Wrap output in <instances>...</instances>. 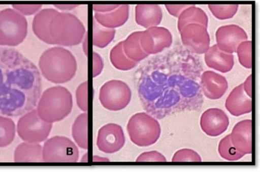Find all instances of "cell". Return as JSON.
<instances>
[{
    "instance_id": "obj_1",
    "label": "cell",
    "mask_w": 260,
    "mask_h": 172,
    "mask_svg": "<svg viewBox=\"0 0 260 172\" xmlns=\"http://www.w3.org/2000/svg\"><path fill=\"white\" fill-rule=\"evenodd\" d=\"M42 92L41 73L13 48L0 47V115L21 117L37 106Z\"/></svg>"
},
{
    "instance_id": "obj_2",
    "label": "cell",
    "mask_w": 260,
    "mask_h": 172,
    "mask_svg": "<svg viewBox=\"0 0 260 172\" xmlns=\"http://www.w3.org/2000/svg\"><path fill=\"white\" fill-rule=\"evenodd\" d=\"M41 74L55 84H63L72 80L77 71L75 56L60 46L49 48L41 54L39 61Z\"/></svg>"
},
{
    "instance_id": "obj_3",
    "label": "cell",
    "mask_w": 260,
    "mask_h": 172,
    "mask_svg": "<svg viewBox=\"0 0 260 172\" xmlns=\"http://www.w3.org/2000/svg\"><path fill=\"white\" fill-rule=\"evenodd\" d=\"M73 108V97L63 86H54L43 92L37 104L38 114L44 122L55 123L67 118Z\"/></svg>"
},
{
    "instance_id": "obj_4",
    "label": "cell",
    "mask_w": 260,
    "mask_h": 172,
    "mask_svg": "<svg viewBox=\"0 0 260 172\" xmlns=\"http://www.w3.org/2000/svg\"><path fill=\"white\" fill-rule=\"evenodd\" d=\"M49 32L53 45L74 46L82 42L86 31L75 15L59 12L51 21Z\"/></svg>"
},
{
    "instance_id": "obj_5",
    "label": "cell",
    "mask_w": 260,
    "mask_h": 172,
    "mask_svg": "<svg viewBox=\"0 0 260 172\" xmlns=\"http://www.w3.org/2000/svg\"><path fill=\"white\" fill-rule=\"evenodd\" d=\"M130 140L138 147L153 145L160 137L161 128L159 122L146 112L133 115L126 126Z\"/></svg>"
},
{
    "instance_id": "obj_6",
    "label": "cell",
    "mask_w": 260,
    "mask_h": 172,
    "mask_svg": "<svg viewBox=\"0 0 260 172\" xmlns=\"http://www.w3.org/2000/svg\"><path fill=\"white\" fill-rule=\"evenodd\" d=\"M27 20L14 8L0 11V46H17L27 36Z\"/></svg>"
},
{
    "instance_id": "obj_7",
    "label": "cell",
    "mask_w": 260,
    "mask_h": 172,
    "mask_svg": "<svg viewBox=\"0 0 260 172\" xmlns=\"http://www.w3.org/2000/svg\"><path fill=\"white\" fill-rule=\"evenodd\" d=\"M42 153L44 163H74L80 156L78 148L71 139L58 135L46 140Z\"/></svg>"
},
{
    "instance_id": "obj_8",
    "label": "cell",
    "mask_w": 260,
    "mask_h": 172,
    "mask_svg": "<svg viewBox=\"0 0 260 172\" xmlns=\"http://www.w3.org/2000/svg\"><path fill=\"white\" fill-rule=\"evenodd\" d=\"M52 124L44 122L36 109L21 116L18 122L16 131L21 140L30 144L45 141L52 131Z\"/></svg>"
},
{
    "instance_id": "obj_9",
    "label": "cell",
    "mask_w": 260,
    "mask_h": 172,
    "mask_svg": "<svg viewBox=\"0 0 260 172\" xmlns=\"http://www.w3.org/2000/svg\"><path fill=\"white\" fill-rule=\"evenodd\" d=\"M131 98L129 86L126 82L117 79L105 82L99 94L102 105L110 111L123 110L129 105Z\"/></svg>"
},
{
    "instance_id": "obj_10",
    "label": "cell",
    "mask_w": 260,
    "mask_h": 172,
    "mask_svg": "<svg viewBox=\"0 0 260 172\" xmlns=\"http://www.w3.org/2000/svg\"><path fill=\"white\" fill-rule=\"evenodd\" d=\"M172 34L162 26H152L141 31L140 44L146 54H155L162 52L172 44Z\"/></svg>"
},
{
    "instance_id": "obj_11",
    "label": "cell",
    "mask_w": 260,
    "mask_h": 172,
    "mask_svg": "<svg viewBox=\"0 0 260 172\" xmlns=\"http://www.w3.org/2000/svg\"><path fill=\"white\" fill-rule=\"evenodd\" d=\"M125 141L122 127L117 124L110 123L99 130L96 146L104 153L113 154L123 148Z\"/></svg>"
},
{
    "instance_id": "obj_12",
    "label": "cell",
    "mask_w": 260,
    "mask_h": 172,
    "mask_svg": "<svg viewBox=\"0 0 260 172\" xmlns=\"http://www.w3.org/2000/svg\"><path fill=\"white\" fill-rule=\"evenodd\" d=\"M184 45L197 54H204L210 48V37L207 28L198 24H190L180 31Z\"/></svg>"
},
{
    "instance_id": "obj_13",
    "label": "cell",
    "mask_w": 260,
    "mask_h": 172,
    "mask_svg": "<svg viewBox=\"0 0 260 172\" xmlns=\"http://www.w3.org/2000/svg\"><path fill=\"white\" fill-rule=\"evenodd\" d=\"M218 47L228 54L237 52L238 46L243 41H248L246 31L236 24L220 26L215 33Z\"/></svg>"
},
{
    "instance_id": "obj_14",
    "label": "cell",
    "mask_w": 260,
    "mask_h": 172,
    "mask_svg": "<svg viewBox=\"0 0 260 172\" xmlns=\"http://www.w3.org/2000/svg\"><path fill=\"white\" fill-rule=\"evenodd\" d=\"M229 125L230 119L219 108L208 109L201 117V128L209 136H219L226 131Z\"/></svg>"
},
{
    "instance_id": "obj_15",
    "label": "cell",
    "mask_w": 260,
    "mask_h": 172,
    "mask_svg": "<svg viewBox=\"0 0 260 172\" xmlns=\"http://www.w3.org/2000/svg\"><path fill=\"white\" fill-rule=\"evenodd\" d=\"M232 144L243 156L252 153V121H241L234 127L230 134Z\"/></svg>"
},
{
    "instance_id": "obj_16",
    "label": "cell",
    "mask_w": 260,
    "mask_h": 172,
    "mask_svg": "<svg viewBox=\"0 0 260 172\" xmlns=\"http://www.w3.org/2000/svg\"><path fill=\"white\" fill-rule=\"evenodd\" d=\"M201 85L205 97L212 100L221 98L228 89L226 79L212 71H206L202 74Z\"/></svg>"
},
{
    "instance_id": "obj_17",
    "label": "cell",
    "mask_w": 260,
    "mask_h": 172,
    "mask_svg": "<svg viewBox=\"0 0 260 172\" xmlns=\"http://www.w3.org/2000/svg\"><path fill=\"white\" fill-rule=\"evenodd\" d=\"M225 106L234 117H240L252 111V99L243 90V84H240L230 93Z\"/></svg>"
},
{
    "instance_id": "obj_18",
    "label": "cell",
    "mask_w": 260,
    "mask_h": 172,
    "mask_svg": "<svg viewBox=\"0 0 260 172\" xmlns=\"http://www.w3.org/2000/svg\"><path fill=\"white\" fill-rule=\"evenodd\" d=\"M58 13L59 11L57 9L53 8L41 10L34 16L32 21V31L34 34L41 41L50 45H53V44L49 32V26L52 19Z\"/></svg>"
},
{
    "instance_id": "obj_19",
    "label": "cell",
    "mask_w": 260,
    "mask_h": 172,
    "mask_svg": "<svg viewBox=\"0 0 260 172\" xmlns=\"http://www.w3.org/2000/svg\"><path fill=\"white\" fill-rule=\"evenodd\" d=\"M205 61L209 68L221 73L230 72L235 65L233 54L220 50L216 44L210 46L205 52Z\"/></svg>"
},
{
    "instance_id": "obj_20",
    "label": "cell",
    "mask_w": 260,
    "mask_h": 172,
    "mask_svg": "<svg viewBox=\"0 0 260 172\" xmlns=\"http://www.w3.org/2000/svg\"><path fill=\"white\" fill-rule=\"evenodd\" d=\"M129 16V6L120 5L114 11L108 13H95L93 19L100 25L109 29H116L123 26L128 21Z\"/></svg>"
},
{
    "instance_id": "obj_21",
    "label": "cell",
    "mask_w": 260,
    "mask_h": 172,
    "mask_svg": "<svg viewBox=\"0 0 260 172\" xmlns=\"http://www.w3.org/2000/svg\"><path fill=\"white\" fill-rule=\"evenodd\" d=\"M162 19V11L158 5H137L136 21L139 26L148 28L157 26Z\"/></svg>"
},
{
    "instance_id": "obj_22",
    "label": "cell",
    "mask_w": 260,
    "mask_h": 172,
    "mask_svg": "<svg viewBox=\"0 0 260 172\" xmlns=\"http://www.w3.org/2000/svg\"><path fill=\"white\" fill-rule=\"evenodd\" d=\"M16 163H43L42 147L39 144L21 143L14 152Z\"/></svg>"
},
{
    "instance_id": "obj_23",
    "label": "cell",
    "mask_w": 260,
    "mask_h": 172,
    "mask_svg": "<svg viewBox=\"0 0 260 172\" xmlns=\"http://www.w3.org/2000/svg\"><path fill=\"white\" fill-rule=\"evenodd\" d=\"M208 20V16L202 8H197L194 5H191L179 15L177 26L179 32L185 26L190 24H198L207 28Z\"/></svg>"
},
{
    "instance_id": "obj_24",
    "label": "cell",
    "mask_w": 260,
    "mask_h": 172,
    "mask_svg": "<svg viewBox=\"0 0 260 172\" xmlns=\"http://www.w3.org/2000/svg\"><path fill=\"white\" fill-rule=\"evenodd\" d=\"M141 31L131 33L123 41V52L128 59L138 63L149 57V54L143 50L140 44V36Z\"/></svg>"
},
{
    "instance_id": "obj_25",
    "label": "cell",
    "mask_w": 260,
    "mask_h": 172,
    "mask_svg": "<svg viewBox=\"0 0 260 172\" xmlns=\"http://www.w3.org/2000/svg\"><path fill=\"white\" fill-rule=\"evenodd\" d=\"M72 136L76 143L83 150L88 149V114H80L72 125Z\"/></svg>"
},
{
    "instance_id": "obj_26",
    "label": "cell",
    "mask_w": 260,
    "mask_h": 172,
    "mask_svg": "<svg viewBox=\"0 0 260 172\" xmlns=\"http://www.w3.org/2000/svg\"><path fill=\"white\" fill-rule=\"evenodd\" d=\"M110 60L112 65L121 71H129L134 69L137 63L131 61L123 52V41L116 44L110 52Z\"/></svg>"
},
{
    "instance_id": "obj_27",
    "label": "cell",
    "mask_w": 260,
    "mask_h": 172,
    "mask_svg": "<svg viewBox=\"0 0 260 172\" xmlns=\"http://www.w3.org/2000/svg\"><path fill=\"white\" fill-rule=\"evenodd\" d=\"M93 44L96 47H106L114 39L116 30L109 29L100 25L93 19Z\"/></svg>"
},
{
    "instance_id": "obj_28",
    "label": "cell",
    "mask_w": 260,
    "mask_h": 172,
    "mask_svg": "<svg viewBox=\"0 0 260 172\" xmlns=\"http://www.w3.org/2000/svg\"><path fill=\"white\" fill-rule=\"evenodd\" d=\"M16 125L12 119L0 115V148L8 147L16 136Z\"/></svg>"
},
{
    "instance_id": "obj_29",
    "label": "cell",
    "mask_w": 260,
    "mask_h": 172,
    "mask_svg": "<svg viewBox=\"0 0 260 172\" xmlns=\"http://www.w3.org/2000/svg\"><path fill=\"white\" fill-rule=\"evenodd\" d=\"M218 150L220 157L228 161H237L244 157L234 147L230 135H226L220 140Z\"/></svg>"
},
{
    "instance_id": "obj_30",
    "label": "cell",
    "mask_w": 260,
    "mask_h": 172,
    "mask_svg": "<svg viewBox=\"0 0 260 172\" xmlns=\"http://www.w3.org/2000/svg\"><path fill=\"white\" fill-rule=\"evenodd\" d=\"M209 9L216 19L226 20L232 19L238 12V5H209Z\"/></svg>"
},
{
    "instance_id": "obj_31",
    "label": "cell",
    "mask_w": 260,
    "mask_h": 172,
    "mask_svg": "<svg viewBox=\"0 0 260 172\" xmlns=\"http://www.w3.org/2000/svg\"><path fill=\"white\" fill-rule=\"evenodd\" d=\"M238 60L240 65L246 69L252 68V41H246L242 42L237 49Z\"/></svg>"
},
{
    "instance_id": "obj_32",
    "label": "cell",
    "mask_w": 260,
    "mask_h": 172,
    "mask_svg": "<svg viewBox=\"0 0 260 172\" xmlns=\"http://www.w3.org/2000/svg\"><path fill=\"white\" fill-rule=\"evenodd\" d=\"M202 158L194 150L182 149L175 152L173 156L172 162H201Z\"/></svg>"
},
{
    "instance_id": "obj_33",
    "label": "cell",
    "mask_w": 260,
    "mask_h": 172,
    "mask_svg": "<svg viewBox=\"0 0 260 172\" xmlns=\"http://www.w3.org/2000/svg\"><path fill=\"white\" fill-rule=\"evenodd\" d=\"M77 103L80 110L88 111V82H82L76 91Z\"/></svg>"
},
{
    "instance_id": "obj_34",
    "label": "cell",
    "mask_w": 260,
    "mask_h": 172,
    "mask_svg": "<svg viewBox=\"0 0 260 172\" xmlns=\"http://www.w3.org/2000/svg\"><path fill=\"white\" fill-rule=\"evenodd\" d=\"M137 162H166V157L157 151L144 152L139 155Z\"/></svg>"
},
{
    "instance_id": "obj_35",
    "label": "cell",
    "mask_w": 260,
    "mask_h": 172,
    "mask_svg": "<svg viewBox=\"0 0 260 172\" xmlns=\"http://www.w3.org/2000/svg\"><path fill=\"white\" fill-rule=\"evenodd\" d=\"M13 8L23 16L24 15L30 16L40 11L42 6L41 5H14Z\"/></svg>"
},
{
    "instance_id": "obj_36",
    "label": "cell",
    "mask_w": 260,
    "mask_h": 172,
    "mask_svg": "<svg viewBox=\"0 0 260 172\" xmlns=\"http://www.w3.org/2000/svg\"><path fill=\"white\" fill-rule=\"evenodd\" d=\"M93 77H96L100 75L103 72L104 64L103 59L100 54L96 52H93Z\"/></svg>"
},
{
    "instance_id": "obj_37",
    "label": "cell",
    "mask_w": 260,
    "mask_h": 172,
    "mask_svg": "<svg viewBox=\"0 0 260 172\" xmlns=\"http://www.w3.org/2000/svg\"><path fill=\"white\" fill-rule=\"evenodd\" d=\"M190 6L191 5H166V8L171 16L178 18L181 13Z\"/></svg>"
},
{
    "instance_id": "obj_38",
    "label": "cell",
    "mask_w": 260,
    "mask_h": 172,
    "mask_svg": "<svg viewBox=\"0 0 260 172\" xmlns=\"http://www.w3.org/2000/svg\"><path fill=\"white\" fill-rule=\"evenodd\" d=\"M120 5H95L93 6V9L96 13H104L114 11Z\"/></svg>"
},
{
    "instance_id": "obj_39",
    "label": "cell",
    "mask_w": 260,
    "mask_h": 172,
    "mask_svg": "<svg viewBox=\"0 0 260 172\" xmlns=\"http://www.w3.org/2000/svg\"><path fill=\"white\" fill-rule=\"evenodd\" d=\"M243 90L246 92L247 95L252 98V76L250 75L245 81L244 83H243Z\"/></svg>"
},
{
    "instance_id": "obj_40",
    "label": "cell",
    "mask_w": 260,
    "mask_h": 172,
    "mask_svg": "<svg viewBox=\"0 0 260 172\" xmlns=\"http://www.w3.org/2000/svg\"><path fill=\"white\" fill-rule=\"evenodd\" d=\"M55 7L61 10V11H71V10L77 8L78 6H76V5H60V6H55Z\"/></svg>"
}]
</instances>
